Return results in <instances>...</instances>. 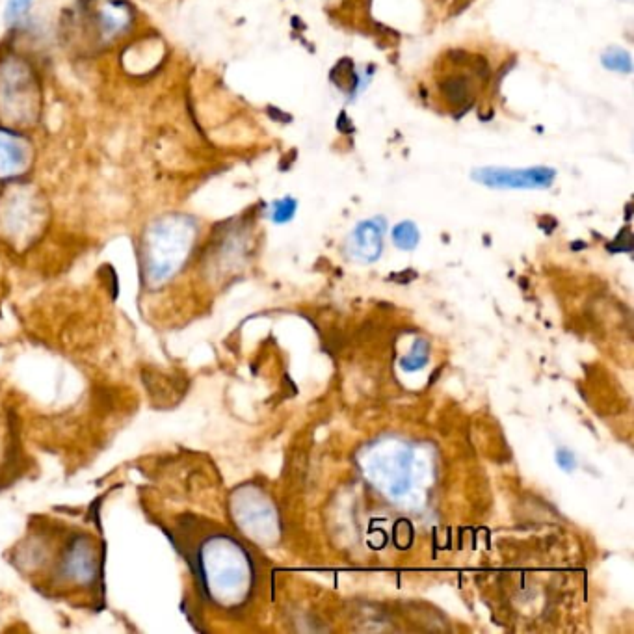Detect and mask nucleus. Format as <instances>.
<instances>
[{"label": "nucleus", "mask_w": 634, "mask_h": 634, "mask_svg": "<svg viewBox=\"0 0 634 634\" xmlns=\"http://www.w3.org/2000/svg\"><path fill=\"white\" fill-rule=\"evenodd\" d=\"M41 110L40 77L21 54L0 58V123L23 129L32 125Z\"/></svg>", "instance_id": "nucleus-3"}, {"label": "nucleus", "mask_w": 634, "mask_h": 634, "mask_svg": "<svg viewBox=\"0 0 634 634\" xmlns=\"http://www.w3.org/2000/svg\"><path fill=\"white\" fill-rule=\"evenodd\" d=\"M384 218H370L356 225L348 238L350 255L361 263H376L384 253Z\"/></svg>", "instance_id": "nucleus-9"}, {"label": "nucleus", "mask_w": 634, "mask_h": 634, "mask_svg": "<svg viewBox=\"0 0 634 634\" xmlns=\"http://www.w3.org/2000/svg\"><path fill=\"white\" fill-rule=\"evenodd\" d=\"M478 185L495 190H545L555 183L556 172L547 166L534 168H476L471 173Z\"/></svg>", "instance_id": "nucleus-7"}, {"label": "nucleus", "mask_w": 634, "mask_h": 634, "mask_svg": "<svg viewBox=\"0 0 634 634\" xmlns=\"http://www.w3.org/2000/svg\"><path fill=\"white\" fill-rule=\"evenodd\" d=\"M199 592L212 605L240 607L251 594L253 562L246 547L225 532H209L199 538L188 556Z\"/></svg>", "instance_id": "nucleus-1"}, {"label": "nucleus", "mask_w": 634, "mask_h": 634, "mask_svg": "<svg viewBox=\"0 0 634 634\" xmlns=\"http://www.w3.org/2000/svg\"><path fill=\"white\" fill-rule=\"evenodd\" d=\"M136 10L129 0H82L80 21L97 45H110L134 25Z\"/></svg>", "instance_id": "nucleus-6"}, {"label": "nucleus", "mask_w": 634, "mask_h": 634, "mask_svg": "<svg viewBox=\"0 0 634 634\" xmlns=\"http://www.w3.org/2000/svg\"><path fill=\"white\" fill-rule=\"evenodd\" d=\"M198 240V222L181 212H168L147 225L140 240V272L149 291L172 283L185 268Z\"/></svg>", "instance_id": "nucleus-2"}, {"label": "nucleus", "mask_w": 634, "mask_h": 634, "mask_svg": "<svg viewBox=\"0 0 634 634\" xmlns=\"http://www.w3.org/2000/svg\"><path fill=\"white\" fill-rule=\"evenodd\" d=\"M391 237H393V244L397 246L398 250L413 251L421 242V231L410 220H404L393 227Z\"/></svg>", "instance_id": "nucleus-10"}, {"label": "nucleus", "mask_w": 634, "mask_h": 634, "mask_svg": "<svg viewBox=\"0 0 634 634\" xmlns=\"http://www.w3.org/2000/svg\"><path fill=\"white\" fill-rule=\"evenodd\" d=\"M45 220V203L32 186H10L0 198V231L15 246L30 244L40 235Z\"/></svg>", "instance_id": "nucleus-5"}, {"label": "nucleus", "mask_w": 634, "mask_h": 634, "mask_svg": "<svg viewBox=\"0 0 634 634\" xmlns=\"http://www.w3.org/2000/svg\"><path fill=\"white\" fill-rule=\"evenodd\" d=\"M296 209H298V201L294 198L278 199L272 203V209H270V220L274 224H289L292 218L296 216Z\"/></svg>", "instance_id": "nucleus-13"}, {"label": "nucleus", "mask_w": 634, "mask_h": 634, "mask_svg": "<svg viewBox=\"0 0 634 634\" xmlns=\"http://www.w3.org/2000/svg\"><path fill=\"white\" fill-rule=\"evenodd\" d=\"M34 162V147L27 134L0 127V183H14L27 175Z\"/></svg>", "instance_id": "nucleus-8"}, {"label": "nucleus", "mask_w": 634, "mask_h": 634, "mask_svg": "<svg viewBox=\"0 0 634 634\" xmlns=\"http://www.w3.org/2000/svg\"><path fill=\"white\" fill-rule=\"evenodd\" d=\"M601 64L614 71V73H623L629 75L633 71V58L625 49L620 47H610L603 56H601Z\"/></svg>", "instance_id": "nucleus-11"}, {"label": "nucleus", "mask_w": 634, "mask_h": 634, "mask_svg": "<svg viewBox=\"0 0 634 634\" xmlns=\"http://www.w3.org/2000/svg\"><path fill=\"white\" fill-rule=\"evenodd\" d=\"M49 566L51 577L60 590H93L101 581L103 556L90 534L73 532L58 545Z\"/></svg>", "instance_id": "nucleus-4"}, {"label": "nucleus", "mask_w": 634, "mask_h": 634, "mask_svg": "<svg viewBox=\"0 0 634 634\" xmlns=\"http://www.w3.org/2000/svg\"><path fill=\"white\" fill-rule=\"evenodd\" d=\"M34 0H6V21L15 23L19 19H23L28 14V10L32 8Z\"/></svg>", "instance_id": "nucleus-14"}, {"label": "nucleus", "mask_w": 634, "mask_h": 634, "mask_svg": "<svg viewBox=\"0 0 634 634\" xmlns=\"http://www.w3.org/2000/svg\"><path fill=\"white\" fill-rule=\"evenodd\" d=\"M555 462L564 473H573L579 467V460H577L575 452L569 450L568 447L556 450Z\"/></svg>", "instance_id": "nucleus-15"}, {"label": "nucleus", "mask_w": 634, "mask_h": 634, "mask_svg": "<svg viewBox=\"0 0 634 634\" xmlns=\"http://www.w3.org/2000/svg\"><path fill=\"white\" fill-rule=\"evenodd\" d=\"M428 363V343L419 339L413 344L410 354L402 357L400 361V367L408 372H415V370L423 369L424 365Z\"/></svg>", "instance_id": "nucleus-12"}]
</instances>
